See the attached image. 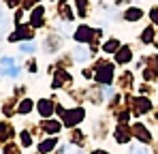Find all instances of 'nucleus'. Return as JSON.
Here are the masks:
<instances>
[{
    "label": "nucleus",
    "instance_id": "nucleus-4",
    "mask_svg": "<svg viewBox=\"0 0 158 154\" xmlns=\"http://www.w3.org/2000/svg\"><path fill=\"white\" fill-rule=\"evenodd\" d=\"M75 58H77L79 62H83V60L88 58V53H85V49H83V47H79V49H75Z\"/></svg>",
    "mask_w": 158,
    "mask_h": 154
},
{
    "label": "nucleus",
    "instance_id": "nucleus-7",
    "mask_svg": "<svg viewBox=\"0 0 158 154\" xmlns=\"http://www.w3.org/2000/svg\"><path fill=\"white\" fill-rule=\"evenodd\" d=\"M139 15H141L139 11H131V13H128V19H139Z\"/></svg>",
    "mask_w": 158,
    "mask_h": 154
},
{
    "label": "nucleus",
    "instance_id": "nucleus-5",
    "mask_svg": "<svg viewBox=\"0 0 158 154\" xmlns=\"http://www.w3.org/2000/svg\"><path fill=\"white\" fill-rule=\"evenodd\" d=\"M0 66H13V58H9V56H4V58L0 60Z\"/></svg>",
    "mask_w": 158,
    "mask_h": 154
},
{
    "label": "nucleus",
    "instance_id": "nucleus-6",
    "mask_svg": "<svg viewBox=\"0 0 158 154\" xmlns=\"http://www.w3.org/2000/svg\"><path fill=\"white\" fill-rule=\"evenodd\" d=\"M131 152H132V154H148V150H143V148H137V146H132V148H131Z\"/></svg>",
    "mask_w": 158,
    "mask_h": 154
},
{
    "label": "nucleus",
    "instance_id": "nucleus-2",
    "mask_svg": "<svg viewBox=\"0 0 158 154\" xmlns=\"http://www.w3.org/2000/svg\"><path fill=\"white\" fill-rule=\"evenodd\" d=\"M0 28H2V30H6V28H9V17H6L4 9H0Z\"/></svg>",
    "mask_w": 158,
    "mask_h": 154
},
{
    "label": "nucleus",
    "instance_id": "nucleus-3",
    "mask_svg": "<svg viewBox=\"0 0 158 154\" xmlns=\"http://www.w3.org/2000/svg\"><path fill=\"white\" fill-rule=\"evenodd\" d=\"M19 51H24V53H32V51H36V45H32V43L19 45Z\"/></svg>",
    "mask_w": 158,
    "mask_h": 154
},
{
    "label": "nucleus",
    "instance_id": "nucleus-1",
    "mask_svg": "<svg viewBox=\"0 0 158 154\" xmlns=\"http://www.w3.org/2000/svg\"><path fill=\"white\" fill-rule=\"evenodd\" d=\"M0 73L2 75H9V77H15V75H19V69L17 66H4V69L0 66Z\"/></svg>",
    "mask_w": 158,
    "mask_h": 154
}]
</instances>
